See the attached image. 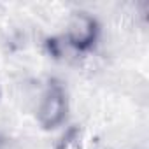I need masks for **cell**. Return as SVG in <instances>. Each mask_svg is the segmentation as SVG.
Masks as SVG:
<instances>
[{
    "label": "cell",
    "instance_id": "6da1fadb",
    "mask_svg": "<svg viewBox=\"0 0 149 149\" xmlns=\"http://www.w3.org/2000/svg\"><path fill=\"white\" fill-rule=\"evenodd\" d=\"M68 93L61 81L49 79L39 109H37V121L44 130H54L67 121L68 116Z\"/></svg>",
    "mask_w": 149,
    "mask_h": 149
},
{
    "label": "cell",
    "instance_id": "3957f363",
    "mask_svg": "<svg viewBox=\"0 0 149 149\" xmlns=\"http://www.w3.org/2000/svg\"><path fill=\"white\" fill-rule=\"evenodd\" d=\"M0 146H2V140H0Z\"/></svg>",
    "mask_w": 149,
    "mask_h": 149
},
{
    "label": "cell",
    "instance_id": "7a4b0ae2",
    "mask_svg": "<svg viewBox=\"0 0 149 149\" xmlns=\"http://www.w3.org/2000/svg\"><path fill=\"white\" fill-rule=\"evenodd\" d=\"M100 37V23L97 21V18H93L91 14L79 11L74 13V16L68 21L67 26V42L79 53H88L91 51Z\"/></svg>",
    "mask_w": 149,
    "mask_h": 149
}]
</instances>
